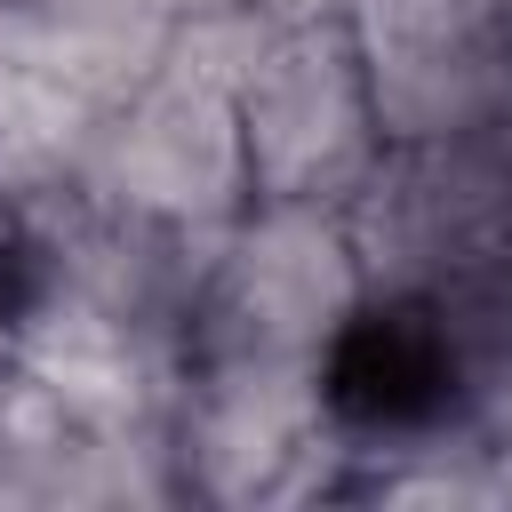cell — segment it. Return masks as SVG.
Returning <instances> with one entry per match:
<instances>
[{
    "instance_id": "6da1fadb",
    "label": "cell",
    "mask_w": 512,
    "mask_h": 512,
    "mask_svg": "<svg viewBox=\"0 0 512 512\" xmlns=\"http://www.w3.org/2000/svg\"><path fill=\"white\" fill-rule=\"evenodd\" d=\"M256 16L232 24H184L168 48L96 112V136L80 152V192L216 240L248 208V152L232 120V56Z\"/></svg>"
},
{
    "instance_id": "7a4b0ae2",
    "label": "cell",
    "mask_w": 512,
    "mask_h": 512,
    "mask_svg": "<svg viewBox=\"0 0 512 512\" xmlns=\"http://www.w3.org/2000/svg\"><path fill=\"white\" fill-rule=\"evenodd\" d=\"M232 120L248 152V200L352 208L384 168V120L344 16L248 24L232 56Z\"/></svg>"
},
{
    "instance_id": "3957f363",
    "label": "cell",
    "mask_w": 512,
    "mask_h": 512,
    "mask_svg": "<svg viewBox=\"0 0 512 512\" xmlns=\"http://www.w3.org/2000/svg\"><path fill=\"white\" fill-rule=\"evenodd\" d=\"M176 488L200 504H304L344 496V440L328 424L320 360H240L200 352L168 400Z\"/></svg>"
},
{
    "instance_id": "277c9868",
    "label": "cell",
    "mask_w": 512,
    "mask_h": 512,
    "mask_svg": "<svg viewBox=\"0 0 512 512\" xmlns=\"http://www.w3.org/2000/svg\"><path fill=\"white\" fill-rule=\"evenodd\" d=\"M360 296H368V256H360L352 208L248 200L208 240L184 360H200V352L320 360L336 344V328L360 312Z\"/></svg>"
},
{
    "instance_id": "5b68a950",
    "label": "cell",
    "mask_w": 512,
    "mask_h": 512,
    "mask_svg": "<svg viewBox=\"0 0 512 512\" xmlns=\"http://www.w3.org/2000/svg\"><path fill=\"white\" fill-rule=\"evenodd\" d=\"M384 144H504L512 152V32L496 0H336Z\"/></svg>"
},
{
    "instance_id": "8992f818",
    "label": "cell",
    "mask_w": 512,
    "mask_h": 512,
    "mask_svg": "<svg viewBox=\"0 0 512 512\" xmlns=\"http://www.w3.org/2000/svg\"><path fill=\"white\" fill-rule=\"evenodd\" d=\"M56 32H80V40H104V48H168V24L144 8V0H8Z\"/></svg>"
},
{
    "instance_id": "52a82bcc",
    "label": "cell",
    "mask_w": 512,
    "mask_h": 512,
    "mask_svg": "<svg viewBox=\"0 0 512 512\" xmlns=\"http://www.w3.org/2000/svg\"><path fill=\"white\" fill-rule=\"evenodd\" d=\"M16 296H24V200L0 192V328H8Z\"/></svg>"
},
{
    "instance_id": "ba28073f",
    "label": "cell",
    "mask_w": 512,
    "mask_h": 512,
    "mask_svg": "<svg viewBox=\"0 0 512 512\" xmlns=\"http://www.w3.org/2000/svg\"><path fill=\"white\" fill-rule=\"evenodd\" d=\"M168 32H184V24H232V16H256V0H144Z\"/></svg>"
},
{
    "instance_id": "9c48e42d",
    "label": "cell",
    "mask_w": 512,
    "mask_h": 512,
    "mask_svg": "<svg viewBox=\"0 0 512 512\" xmlns=\"http://www.w3.org/2000/svg\"><path fill=\"white\" fill-rule=\"evenodd\" d=\"M496 16H504V32H512V0H496Z\"/></svg>"
},
{
    "instance_id": "30bf717a",
    "label": "cell",
    "mask_w": 512,
    "mask_h": 512,
    "mask_svg": "<svg viewBox=\"0 0 512 512\" xmlns=\"http://www.w3.org/2000/svg\"><path fill=\"white\" fill-rule=\"evenodd\" d=\"M0 8H8V0H0Z\"/></svg>"
}]
</instances>
